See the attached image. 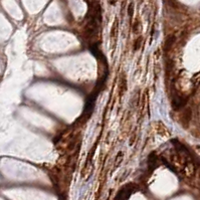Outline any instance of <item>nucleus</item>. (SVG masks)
I'll list each match as a JSON object with an SVG mask.
<instances>
[{"label":"nucleus","instance_id":"nucleus-1","mask_svg":"<svg viewBox=\"0 0 200 200\" xmlns=\"http://www.w3.org/2000/svg\"><path fill=\"white\" fill-rule=\"evenodd\" d=\"M136 190V185L135 184H128L125 187H123L122 189L118 192V194L116 195V198L115 200H128L132 193Z\"/></svg>","mask_w":200,"mask_h":200},{"label":"nucleus","instance_id":"nucleus-2","mask_svg":"<svg viewBox=\"0 0 200 200\" xmlns=\"http://www.w3.org/2000/svg\"><path fill=\"white\" fill-rule=\"evenodd\" d=\"M185 99H183L182 97H176L174 100H173V106H174L175 109H179V108L183 107L185 105Z\"/></svg>","mask_w":200,"mask_h":200},{"label":"nucleus","instance_id":"nucleus-3","mask_svg":"<svg viewBox=\"0 0 200 200\" xmlns=\"http://www.w3.org/2000/svg\"><path fill=\"white\" fill-rule=\"evenodd\" d=\"M156 167H157V157L155 156V154L152 153L149 156V169H151V171H152Z\"/></svg>","mask_w":200,"mask_h":200}]
</instances>
